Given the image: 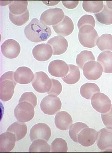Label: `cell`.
<instances>
[{"label": "cell", "mask_w": 112, "mask_h": 153, "mask_svg": "<svg viewBox=\"0 0 112 153\" xmlns=\"http://www.w3.org/2000/svg\"><path fill=\"white\" fill-rule=\"evenodd\" d=\"M24 101L27 102L31 104L34 108L37 104L36 97L32 92H25L22 95L19 100V102Z\"/></svg>", "instance_id": "836d02e7"}, {"label": "cell", "mask_w": 112, "mask_h": 153, "mask_svg": "<svg viewBox=\"0 0 112 153\" xmlns=\"http://www.w3.org/2000/svg\"><path fill=\"white\" fill-rule=\"evenodd\" d=\"M97 145L101 151H112V129L105 128L99 131Z\"/></svg>", "instance_id": "8fae6325"}, {"label": "cell", "mask_w": 112, "mask_h": 153, "mask_svg": "<svg viewBox=\"0 0 112 153\" xmlns=\"http://www.w3.org/2000/svg\"><path fill=\"white\" fill-rule=\"evenodd\" d=\"M102 119L107 128L112 129V105L111 109L107 112L101 114Z\"/></svg>", "instance_id": "8d00e7d4"}, {"label": "cell", "mask_w": 112, "mask_h": 153, "mask_svg": "<svg viewBox=\"0 0 112 153\" xmlns=\"http://www.w3.org/2000/svg\"><path fill=\"white\" fill-rule=\"evenodd\" d=\"M95 60V57L91 51H84L77 56L76 62L79 67L83 69L86 63L90 61Z\"/></svg>", "instance_id": "f1b7e54d"}, {"label": "cell", "mask_w": 112, "mask_h": 153, "mask_svg": "<svg viewBox=\"0 0 112 153\" xmlns=\"http://www.w3.org/2000/svg\"><path fill=\"white\" fill-rule=\"evenodd\" d=\"M88 127L86 124L81 123H76L70 127L69 134L72 140L75 142L78 143V135L84 128Z\"/></svg>", "instance_id": "4dcf8cb0"}, {"label": "cell", "mask_w": 112, "mask_h": 153, "mask_svg": "<svg viewBox=\"0 0 112 153\" xmlns=\"http://www.w3.org/2000/svg\"><path fill=\"white\" fill-rule=\"evenodd\" d=\"M107 7L109 9L112 10V1H106Z\"/></svg>", "instance_id": "f35d334b"}, {"label": "cell", "mask_w": 112, "mask_h": 153, "mask_svg": "<svg viewBox=\"0 0 112 153\" xmlns=\"http://www.w3.org/2000/svg\"><path fill=\"white\" fill-rule=\"evenodd\" d=\"M47 44L52 47L54 55H59L65 53L68 47L67 40L61 36H56L51 38Z\"/></svg>", "instance_id": "2e32d148"}, {"label": "cell", "mask_w": 112, "mask_h": 153, "mask_svg": "<svg viewBox=\"0 0 112 153\" xmlns=\"http://www.w3.org/2000/svg\"><path fill=\"white\" fill-rule=\"evenodd\" d=\"M34 108L29 102L24 101L19 102L14 110L16 119L18 121L22 123L30 121L34 116Z\"/></svg>", "instance_id": "277c9868"}, {"label": "cell", "mask_w": 112, "mask_h": 153, "mask_svg": "<svg viewBox=\"0 0 112 153\" xmlns=\"http://www.w3.org/2000/svg\"><path fill=\"white\" fill-rule=\"evenodd\" d=\"M68 66V72L62 79L67 84L73 85L79 81L81 78L80 72L79 68L76 65L70 64Z\"/></svg>", "instance_id": "44dd1931"}, {"label": "cell", "mask_w": 112, "mask_h": 153, "mask_svg": "<svg viewBox=\"0 0 112 153\" xmlns=\"http://www.w3.org/2000/svg\"><path fill=\"white\" fill-rule=\"evenodd\" d=\"M51 135L50 127L45 123H39L31 128L30 137L32 142L38 139H42L48 141Z\"/></svg>", "instance_id": "30bf717a"}, {"label": "cell", "mask_w": 112, "mask_h": 153, "mask_svg": "<svg viewBox=\"0 0 112 153\" xmlns=\"http://www.w3.org/2000/svg\"><path fill=\"white\" fill-rule=\"evenodd\" d=\"M100 92V89L96 84L89 83L82 86L80 91L81 96L87 100H90L95 94Z\"/></svg>", "instance_id": "cb8c5ba5"}, {"label": "cell", "mask_w": 112, "mask_h": 153, "mask_svg": "<svg viewBox=\"0 0 112 153\" xmlns=\"http://www.w3.org/2000/svg\"><path fill=\"white\" fill-rule=\"evenodd\" d=\"M97 61L102 65L104 72L112 73V52L105 51L101 53L98 57Z\"/></svg>", "instance_id": "603a6c76"}, {"label": "cell", "mask_w": 112, "mask_h": 153, "mask_svg": "<svg viewBox=\"0 0 112 153\" xmlns=\"http://www.w3.org/2000/svg\"><path fill=\"white\" fill-rule=\"evenodd\" d=\"M96 45L101 51H112V35L105 33L98 38Z\"/></svg>", "instance_id": "d4e9b609"}, {"label": "cell", "mask_w": 112, "mask_h": 153, "mask_svg": "<svg viewBox=\"0 0 112 153\" xmlns=\"http://www.w3.org/2000/svg\"><path fill=\"white\" fill-rule=\"evenodd\" d=\"M51 148L50 145L45 140L38 139L34 141L30 145L29 152H50Z\"/></svg>", "instance_id": "83f0119b"}, {"label": "cell", "mask_w": 112, "mask_h": 153, "mask_svg": "<svg viewBox=\"0 0 112 153\" xmlns=\"http://www.w3.org/2000/svg\"><path fill=\"white\" fill-rule=\"evenodd\" d=\"M64 13L62 9L55 8L47 10L42 14L40 20L48 26L56 25L63 19Z\"/></svg>", "instance_id": "52a82bcc"}, {"label": "cell", "mask_w": 112, "mask_h": 153, "mask_svg": "<svg viewBox=\"0 0 112 153\" xmlns=\"http://www.w3.org/2000/svg\"><path fill=\"white\" fill-rule=\"evenodd\" d=\"M16 140L15 135L7 132L0 136V152H10L14 147Z\"/></svg>", "instance_id": "d6986e66"}, {"label": "cell", "mask_w": 112, "mask_h": 153, "mask_svg": "<svg viewBox=\"0 0 112 153\" xmlns=\"http://www.w3.org/2000/svg\"><path fill=\"white\" fill-rule=\"evenodd\" d=\"M53 27L58 34L65 36L72 33L74 29V24L70 18L65 16L61 22L53 25Z\"/></svg>", "instance_id": "ac0fdd59"}, {"label": "cell", "mask_w": 112, "mask_h": 153, "mask_svg": "<svg viewBox=\"0 0 112 153\" xmlns=\"http://www.w3.org/2000/svg\"><path fill=\"white\" fill-rule=\"evenodd\" d=\"M51 149L52 152H67V143L62 138H56L51 144Z\"/></svg>", "instance_id": "d6a6232c"}, {"label": "cell", "mask_w": 112, "mask_h": 153, "mask_svg": "<svg viewBox=\"0 0 112 153\" xmlns=\"http://www.w3.org/2000/svg\"><path fill=\"white\" fill-rule=\"evenodd\" d=\"M79 1H62V3L64 7L69 9H72L77 7Z\"/></svg>", "instance_id": "74e56055"}, {"label": "cell", "mask_w": 112, "mask_h": 153, "mask_svg": "<svg viewBox=\"0 0 112 153\" xmlns=\"http://www.w3.org/2000/svg\"><path fill=\"white\" fill-rule=\"evenodd\" d=\"M52 82V86L50 91L47 93L49 95H53L58 96L61 93L62 91V86L60 82L58 80L51 79Z\"/></svg>", "instance_id": "d590c367"}, {"label": "cell", "mask_w": 112, "mask_h": 153, "mask_svg": "<svg viewBox=\"0 0 112 153\" xmlns=\"http://www.w3.org/2000/svg\"><path fill=\"white\" fill-rule=\"evenodd\" d=\"M98 37L96 30L90 25H85L79 29V40L85 47L90 48L95 47Z\"/></svg>", "instance_id": "3957f363"}, {"label": "cell", "mask_w": 112, "mask_h": 153, "mask_svg": "<svg viewBox=\"0 0 112 153\" xmlns=\"http://www.w3.org/2000/svg\"><path fill=\"white\" fill-rule=\"evenodd\" d=\"M14 73L9 71L5 73L0 79V98L4 102L8 101L12 98L17 82L14 78Z\"/></svg>", "instance_id": "7a4b0ae2"}, {"label": "cell", "mask_w": 112, "mask_h": 153, "mask_svg": "<svg viewBox=\"0 0 112 153\" xmlns=\"http://www.w3.org/2000/svg\"><path fill=\"white\" fill-rule=\"evenodd\" d=\"M91 102L93 108L102 114L108 112L112 105L109 98L105 94L100 92L93 95L91 98Z\"/></svg>", "instance_id": "ba28073f"}, {"label": "cell", "mask_w": 112, "mask_h": 153, "mask_svg": "<svg viewBox=\"0 0 112 153\" xmlns=\"http://www.w3.org/2000/svg\"><path fill=\"white\" fill-rule=\"evenodd\" d=\"M24 33L29 41L39 43L46 41L51 36L52 30L42 22L34 18L26 26Z\"/></svg>", "instance_id": "6da1fadb"}, {"label": "cell", "mask_w": 112, "mask_h": 153, "mask_svg": "<svg viewBox=\"0 0 112 153\" xmlns=\"http://www.w3.org/2000/svg\"><path fill=\"white\" fill-rule=\"evenodd\" d=\"M32 85L37 92L42 93H48L51 88L52 82L46 73L39 71L35 73Z\"/></svg>", "instance_id": "5b68a950"}, {"label": "cell", "mask_w": 112, "mask_h": 153, "mask_svg": "<svg viewBox=\"0 0 112 153\" xmlns=\"http://www.w3.org/2000/svg\"><path fill=\"white\" fill-rule=\"evenodd\" d=\"M95 24V21L93 16L85 15L82 16L79 20L78 26L79 29L82 26L85 25H90L94 27Z\"/></svg>", "instance_id": "e575fe53"}, {"label": "cell", "mask_w": 112, "mask_h": 153, "mask_svg": "<svg viewBox=\"0 0 112 153\" xmlns=\"http://www.w3.org/2000/svg\"><path fill=\"white\" fill-rule=\"evenodd\" d=\"M98 132L89 127L83 129L78 135V141L81 145L89 147L93 145L97 140Z\"/></svg>", "instance_id": "7c38bea8"}, {"label": "cell", "mask_w": 112, "mask_h": 153, "mask_svg": "<svg viewBox=\"0 0 112 153\" xmlns=\"http://www.w3.org/2000/svg\"><path fill=\"white\" fill-rule=\"evenodd\" d=\"M53 53L52 47L47 44L36 45L32 50V54L34 58L41 62L49 60L52 56Z\"/></svg>", "instance_id": "9a60e30c"}, {"label": "cell", "mask_w": 112, "mask_h": 153, "mask_svg": "<svg viewBox=\"0 0 112 153\" xmlns=\"http://www.w3.org/2000/svg\"><path fill=\"white\" fill-rule=\"evenodd\" d=\"M62 105L60 99L56 96L49 95L42 100L41 108L45 114L53 115L56 114L61 109Z\"/></svg>", "instance_id": "8992f818"}, {"label": "cell", "mask_w": 112, "mask_h": 153, "mask_svg": "<svg viewBox=\"0 0 112 153\" xmlns=\"http://www.w3.org/2000/svg\"><path fill=\"white\" fill-rule=\"evenodd\" d=\"M97 20L102 24L106 25L112 24V10L104 5L102 11L95 14Z\"/></svg>", "instance_id": "484cf974"}, {"label": "cell", "mask_w": 112, "mask_h": 153, "mask_svg": "<svg viewBox=\"0 0 112 153\" xmlns=\"http://www.w3.org/2000/svg\"><path fill=\"white\" fill-rule=\"evenodd\" d=\"M27 1H14L9 5L10 12L13 15H19L24 13L27 9Z\"/></svg>", "instance_id": "4316f807"}, {"label": "cell", "mask_w": 112, "mask_h": 153, "mask_svg": "<svg viewBox=\"0 0 112 153\" xmlns=\"http://www.w3.org/2000/svg\"><path fill=\"white\" fill-rule=\"evenodd\" d=\"M82 6L87 12L98 13L103 9L104 4L103 1H84Z\"/></svg>", "instance_id": "f546056e"}, {"label": "cell", "mask_w": 112, "mask_h": 153, "mask_svg": "<svg viewBox=\"0 0 112 153\" xmlns=\"http://www.w3.org/2000/svg\"><path fill=\"white\" fill-rule=\"evenodd\" d=\"M69 69L68 65L64 61L56 60L52 61L48 66V71L52 76L62 78L67 74Z\"/></svg>", "instance_id": "5bb4252c"}, {"label": "cell", "mask_w": 112, "mask_h": 153, "mask_svg": "<svg viewBox=\"0 0 112 153\" xmlns=\"http://www.w3.org/2000/svg\"><path fill=\"white\" fill-rule=\"evenodd\" d=\"M34 77L31 70L25 66L19 67L14 74V78L16 82L22 85L30 83L33 81Z\"/></svg>", "instance_id": "e0dca14e"}, {"label": "cell", "mask_w": 112, "mask_h": 153, "mask_svg": "<svg viewBox=\"0 0 112 153\" xmlns=\"http://www.w3.org/2000/svg\"><path fill=\"white\" fill-rule=\"evenodd\" d=\"M27 127L23 123L16 122L12 124L7 129V132L14 134L16 137V140L19 141L23 138L27 132Z\"/></svg>", "instance_id": "7402d4cb"}, {"label": "cell", "mask_w": 112, "mask_h": 153, "mask_svg": "<svg viewBox=\"0 0 112 153\" xmlns=\"http://www.w3.org/2000/svg\"><path fill=\"white\" fill-rule=\"evenodd\" d=\"M1 51L3 55L7 58L13 59L17 58L21 51L19 44L13 39L5 41L1 46Z\"/></svg>", "instance_id": "4fadbf2b"}, {"label": "cell", "mask_w": 112, "mask_h": 153, "mask_svg": "<svg viewBox=\"0 0 112 153\" xmlns=\"http://www.w3.org/2000/svg\"><path fill=\"white\" fill-rule=\"evenodd\" d=\"M83 70L85 77L91 81L99 79L102 76L103 71L101 64L94 61H90L86 63Z\"/></svg>", "instance_id": "9c48e42d"}, {"label": "cell", "mask_w": 112, "mask_h": 153, "mask_svg": "<svg viewBox=\"0 0 112 153\" xmlns=\"http://www.w3.org/2000/svg\"><path fill=\"white\" fill-rule=\"evenodd\" d=\"M56 127L62 131L68 129L72 124L73 120L70 115L65 111H61L56 114L55 118Z\"/></svg>", "instance_id": "ffe728a7"}, {"label": "cell", "mask_w": 112, "mask_h": 153, "mask_svg": "<svg viewBox=\"0 0 112 153\" xmlns=\"http://www.w3.org/2000/svg\"><path fill=\"white\" fill-rule=\"evenodd\" d=\"M30 14L28 10L23 14L19 15H15L9 12V18L11 22L14 25L18 26H22L29 20Z\"/></svg>", "instance_id": "1f68e13d"}]
</instances>
